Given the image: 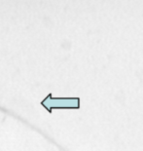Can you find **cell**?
<instances>
[{
    "mask_svg": "<svg viewBox=\"0 0 143 151\" xmlns=\"http://www.w3.org/2000/svg\"><path fill=\"white\" fill-rule=\"evenodd\" d=\"M43 106H45L50 112L53 108H62V107H79V99H53L52 95L48 97L41 102Z\"/></svg>",
    "mask_w": 143,
    "mask_h": 151,
    "instance_id": "obj_1",
    "label": "cell"
}]
</instances>
